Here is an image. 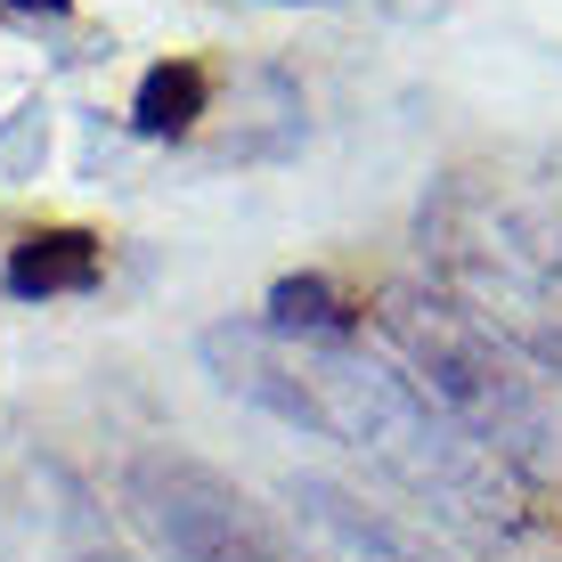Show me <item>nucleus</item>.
<instances>
[{
    "mask_svg": "<svg viewBox=\"0 0 562 562\" xmlns=\"http://www.w3.org/2000/svg\"><path fill=\"white\" fill-rule=\"evenodd\" d=\"M204 367L237 400L269 408L278 424L367 457L392 490L432 506L449 530H464V538H506L514 530L506 464L481 449L416 375H400L392 359L359 351V342H310V335H269V326H212Z\"/></svg>",
    "mask_w": 562,
    "mask_h": 562,
    "instance_id": "f257e3e1",
    "label": "nucleus"
},
{
    "mask_svg": "<svg viewBox=\"0 0 562 562\" xmlns=\"http://www.w3.org/2000/svg\"><path fill=\"white\" fill-rule=\"evenodd\" d=\"M383 326H392V342L424 367L432 400L490 457H514V464L547 457V400H538V383L514 375L506 351H497L457 302H440V294H392V302H383Z\"/></svg>",
    "mask_w": 562,
    "mask_h": 562,
    "instance_id": "f03ea898",
    "label": "nucleus"
},
{
    "mask_svg": "<svg viewBox=\"0 0 562 562\" xmlns=\"http://www.w3.org/2000/svg\"><path fill=\"white\" fill-rule=\"evenodd\" d=\"M123 497L171 562H310L237 481L196 457H139L123 473Z\"/></svg>",
    "mask_w": 562,
    "mask_h": 562,
    "instance_id": "7ed1b4c3",
    "label": "nucleus"
},
{
    "mask_svg": "<svg viewBox=\"0 0 562 562\" xmlns=\"http://www.w3.org/2000/svg\"><path fill=\"white\" fill-rule=\"evenodd\" d=\"M285 506H294V547L310 562H440L408 521H392L335 481H285Z\"/></svg>",
    "mask_w": 562,
    "mask_h": 562,
    "instance_id": "20e7f679",
    "label": "nucleus"
},
{
    "mask_svg": "<svg viewBox=\"0 0 562 562\" xmlns=\"http://www.w3.org/2000/svg\"><path fill=\"white\" fill-rule=\"evenodd\" d=\"M99 285V237L90 228H33L9 245V294L57 302V294H90Z\"/></svg>",
    "mask_w": 562,
    "mask_h": 562,
    "instance_id": "39448f33",
    "label": "nucleus"
},
{
    "mask_svg": "<svg viewBox=\"0 0 562 562\" xmlns=\"http://www.w3.org/2000/svg\"><path fill=\"white\" fill-rule=\"evenodd\" d=\"M269 335H310V342H351V326H359V302L342 294L335 278H278L269 285Z\"/></svg>",
    "mask_w": 562,
    "mask_h": 562,
    "instance_id": "423d86ee",
    "label": "nucleus"
},
{
    "mask_svg": "<svg viewBox=\"0 0 562 562\" xmlns=\"http://www.w3.org/2000/svg\"><path fill=\"white\" fill-rule=\"evenodd\" d=\"M204 99H212L204 66H188V57H164V66H147L139 99H131V123H139L147 139H180V131H196Z\"/></svg>",
    "mask_w": 562,
    "mask_h": 562,
    "instance_id": "0eeeda50",
    "label": "nucleus"
},
{
    "mask_svg": "<svg viewBox=\"0 0 562 562\" xmlns=\"http://www.w3.org/2000/svg\"><path fill=\"white\" fill-rule=\"evenodd\" d=\"M82 562H123V554H82Z\"/></svg>",
    "mask_w": 562,
    "mask_h": 562,
    "instance_id": "6e6552de",
    "label": "nucleus"
}]
</instances>
